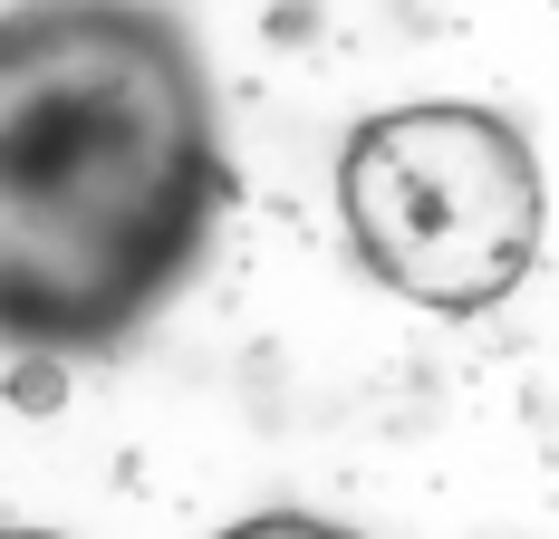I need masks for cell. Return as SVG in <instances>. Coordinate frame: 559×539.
<instances>
[{
    "label": "cell",
    "mask_w": 559,
    "mask_h": 539,
    "mask_svg": "<svg viewBox=\"0 0 559 539\" xmlns=\"http://www.w3.org/2000/svg\"><path fill=\"white\" fill-rule=\"evenodd\" d=\"M0 539H49V530H0Z\"/></svg>",
    "instance_id": "cell-4"
},
{
    "label": "cell",
    "mask_w": 559,
    "mask_h": 539,
    "mask_svg": "<svg viewBox=\"0 0 559 539\" xmlns=\"http://www.w3.org/2000/svg\"><path fill=\"white\" fill-rule=\"evenodd\" d=\"M223 213L213 87L155 10L0 20V347H116Z\"/></svg>",
    "instance_id": "cell-1"
},
{
    "label": "cell",
    "mask_w": 559,
    "mask_h": 539,
    "mask_svg": "<svg viewBox=\"0 0 559 539\" xmlns=\"http://www.w3.org/2000/svg\"><path fill=\"white\" fill-rule=\"evenodd\" d=\"M337 213L357 261L415 309H502L540 261V164L492 107L367 116L337 155Z\"/></svg>",
    "instance_id": "cell-2"
},
{
    "label": "cell",
    "mask_w": 559,
    "mask_h": 539,
    "mask_svg": "<svg viewBox=\"0 0 559 539\" xmlns=\"http://www.w3.org/2000/svg\"><path fill=\"white\" fill-rule=\"evenodd\" d=\"M223 539H347V530H329V520H299V511H271V520H241V530H223Z\"/></svg>",
    "instance_id": "cell-3"
}]
</instances>
